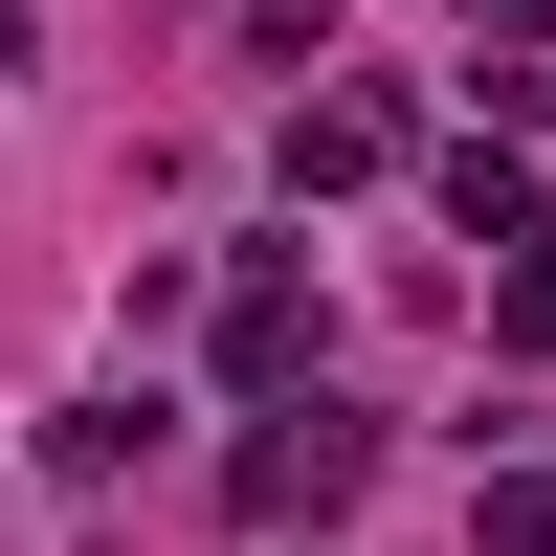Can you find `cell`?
I'll use <instances>...</instances> for the list:
<instances>
[{
    "mask_svg": "<svg viewBox=\"0 0 556 556\" xmlns=\"http://www.w3.org/2000/svg\"><path fill=\"white\" fill-rule=\"evenodd\" d=\"M356 468H379V424H356V401H267L245 513H267V534H290V513H356Z\"/></svg>",
    "mask_w": 556,
    "mask_h": 556,
    "instance_id": "1",
    "label": "cell"
},
{
    "mask_svg": "<svg viewBox=\"0 0 556 556\" xmlns=\"http://www.w3.org/2000/svg\"><path fill=\"white\" fill-rule=\"evenodd\" d=\"M223 379H245V401H290V379H312V267H290V245L223 290Z\"/></svg>",
    "mask_w": 556,
    "mask_h": 556,
    "instance_id": "2",
    "label": "cell"
},
{
    "mask_svg": "<svg viewBox=\"0 0 556 556\" xmlns=\"http://www.w3.org/2000/svg\"><path fill=\"white\" fill-rule=\"evenodd\" d=\"M379 156H401V89H312L290 112V201H356Z\"/></svg>",
    "mask_w": 556,
    "mask_h": 556,
    "instance_id": "3",
    "label": "cell"
},
{
    "mask_svg": "<svg viewBox=\"0 0 556 556\" xmlns=\"http://www.w3.org/2000/svg\"><path fill=\"white\" fill-rule=\"evenodd\" d=\"M445 223H468V245H556V201H534L513 156H445Z\"/></svg>",
    "mask_w": 556,
    "mask_h": 556,
    "instance_id": "4",
    "label": "cell"
},
{
    "mask_svg": "<svg viewBox=\"0 0 556 556\" xmlns=\"http://www.w3.org/2000/svg\"><path fill=\"white\" fill-rule=\"evenodd\" d=\"M490 334H513V356H556V245H513V267H490Z\"/></svg>",
    "mask_w": 556,
    "mask_h": 556,
    "instance_id": "5",
    "label": "cell"
},
{
    "mask_svg": "<svg viewBox=\"0 0 556 556\" xmlns=\"http://www.w3.org/2000/svg\"><path fill=\"white\" fill-rule=\"evenodd\" d=\"M490 556H556V468H490V513H468Z\"/></svg>",
    "mask_w": 556,
    "mask_h": 556,
    "instance_id": "6",
    "label": "cell"
},
{
    "mask_svg": "<svg viewBox=\"0 0 556 556\" xmlns=\"http://www.w3.org/2000/svg\"><path fill=\"white\" fill-rule=\"evenodd\" d=\"M0 67H23V0H0Z\"/></svg>",
    "mask_w": 556,
    "mask_h": 556,
    "instance_id": "7",
    "label": "cell"
}]
</instances>
